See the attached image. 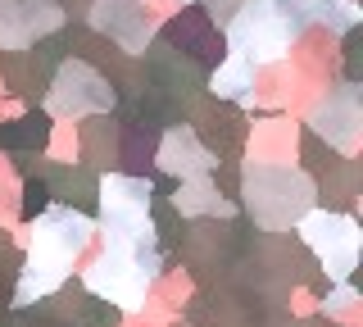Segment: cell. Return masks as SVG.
Returning <instances> with one entry per match:
<instances>
[{
	"label": "cell",
	"mask_w": 363,
	"mask_h": 327,
	"mask_svg": "<svg viewBox=\"0 0 363 327\" xmlns=\"http://www.w3.org/2000/svg\"><path fill=\"white\" fill-rule=\"evenodd\" d=\"M91 232H96V218H86L77 205H45L32 218V241L14 273L18 282H14V296H9V309H28V304L50 300L55 291H64L68 273H73V259L82 255Z\"/></svg>",
	"instance_id": "obj_1"
},
{
	"label": "cell",
	"mask_w": 363,
	"mask_h": 327,
	"mask_svg": "<svg viewBox=\"0 0 363 327\" xmlns=\"http://www.w3.org/2000/svg\"><path fill=\"white\" fill-rule=\"evenodd\" d=\"M241 200L255 228L291 232L318 205V182L291 164H250L241 177Z\"/></svg>",
	"instance_id": "obj_2"
},
{
	"label": "cell",
	"mask_w": 363,
	"mask_h": 327,
	"mask_svg": "<svg viewBox=\"0 0 363 327\" xmlns=\"http://www.w3.org/2000/svg\"><path fill=\"white\" fill-rule=\"evenodd\" d=\"M164 268V250L159 245H136V241H109V250L91 264L86 291L109 300L113 309L136 314L150 296V282Z\"/></svg>",
	"instance_id": "obj_3"
},
{
	"label": "cell",
	"mask_w": 363,
	"mask_h": 327,
	"mask_svg": "<svg viewBox=\"0 0 363 327\" xmlns=\"http://www.w3.org/2000/svg\"><path fill=\"white\" fill-rule=\"evenodd\" d=\"M300 32L304 28L281 0H236V14H227V50L250 64H272Z\"/></svg>",
	"instance_id": "obj_4"
},
{
	"label": "cell",
	"mask_w": 363,
	"mask_h": 327,
	"mask_svg": "<svg viewBox=\"0 0 363 327\" xmlns=\"http://www.w3.org/2000/svg\"><path fill=\"white\" fill-rule=\"evenodd\" d=\"M100 191V232L109 241H136V245H159L155 223H150V200L155 187L136 173H105L96 177Z\"/></svg>",
	"instance_id": "obj_5"
},
{
	"label": "cell",
	"mask_w": 363,
	"mask_h": 327,
	"mask_svg": "<svg viewBox=\"0 0 363 327\" xmlns=\"http://www.w3.org/2000/svg\"><path fill=\"white\" fill-rule=\"evenodd\" d=\"M295 228H300L309 255L327 268V282H345L350 273H354L363 232H359V223L350 218V214H340V209H309Z\"/></svg>",
	"instance_id": "obj_6"
},
{
	"label": "cell",
	"mask_w": 363,
	"mask_h": 327,
	"mask_svg": "<svg viewBox=\"0 0 363 327\" xmlns=\"http://www.w3.org/2000/svg\"><path fill=\"white\" fill-rule=\"evenodd\" d=\"M50 114L60 118H86V114H109L113 105H118V96H113L109 77H100L91 64L82 60H68L60 64V69L50 73Z\"/></svg>",
	"instance_id": "obj_7"
},
{
	"label": "cell",
	"mask_w": 363,
	"mask_h": 327,
	"mask_svg": "<svg viewBox=\"0 0 363 327\" xmlns=\"http://www.w3.org/2000/svg\"><path fill=\"white\" fill-rule=\"evenodd\" d=\"M309 132L323 137L332 150L340 155H354L359 150V137H363V96H359V82H340L332 87L318 105L309 109Z\"/></svg>",
	"instance_id": "obj_8"
},
{
	"label": "cell",
	"mask_w": 363,
	"mask_h": 327,
	"mask_svg": "<svg viewBox=\"0 0 363 327\" xmlns=\"http://www.w3.org/2000/svg\"><path fill=\"white\" fill-rule=\"evenodd\" d=\"M155 168H164L168 177H200V173H218V155L204 145V137L186 123H168L164 137H159V150H155Z\"/></svg>",
	"instance_id": "obj_9"
},
{
	"label": "cell",
	"mask_w": 363,
	"mask_h": 327,
	"mask_svg": "<svg viewBox=\"0 0 363 327\" xmlns=\"http://www.w3.org/2000/svg\"><path fill=\"white\" fill-rule=\"evenodd\" d=\"M64 23V9L55 0H0V46L5 50H28L45 32Z\"/></svg>",
	"instance_id": "obj_10"
},
{
	"label": "cell",
	"mask_w": 363,
	"mask_h": 327,
	"mask_svg": "<svg viewBox=\"0 0 363 327\" xmlns=\"http://www.w3.org/2000/svg\"><path fill=\"white\" fill-rule=\"evenodd\" d=\"M91 28L113 37L128 55H141L150 46L155 37V18L145 14L136 0H96V9H91Z\"/></svg>",
	"instance_id": "obj_11"
},
{
	"label": "cell",
	"mask_w": 363,
	"mask_h": 327,
	"mask_svg": "<svg viewBox=\"0 0 363 327\" xmlns=\"http://www.w3.org/2000/svg\"><path fill=\"white\" fill-rule=\"evenodd\" d=\"M145 82L186 109L191 100H196V92L204 87V64H196L191 55H177V50L159 46V50H155V60L145 64Z\"/></svg>",
	"instance_id": "obj_12"
},
{
	"label": "cell",
	"mask_w": 363,
	"mask_h": 327,
	"mask_svg": "<svg viewBox=\"0 0 363 327\" xmlns=\"http://www.w3.org/2000/svg\"><path fill=\"white\" fill-rule=\"evenodd\" d=\"M168 46L191 55L196 64H218L227 41L218 37V23H213L204 9H186V14H177L173 28H168Z\"/></svg>",
	"instance_id": "obj_13"
},
{
	"label": "cell",
	"mask_w": 363,
	"mask_h": 327,
	"mask_svg": "<svg viewBox=\"0 0 363 327\" xmlns=\"http://www.w3.org/2000/svg\"><path fill=\"white\" fill-rule=\"evenodd\" d=\"M173 209L182 218H236L232 205H223V191L213 182V173L200 177H182L173 187Z\"/></svg>",
	"instance_id": "obj_14"
},
{
	"label": "cell",
	"mask_w": 363,
	"mask_h": 327,
	"mask_svg": "<svg viewBox=\"0 0 363 327\" xmlns=\"http://www.w3.org/2000/svg\"><path fill=\"white\" fill-rule=\"evenodd\" d=\"M286 9L295 14L300 28L318 23V28H332V32H350V28L363 23L354 0H286Z\"/></svg>",
	"instance_id": "obj_15"
},
{
	"label": "cell",
	"mask_w": 363,
	"mask_h": 327,
	"mask_svg": "<svg viewBox=\"0 0 363 327\" xmlns=\"http://www.w3.org/2000/svg\"><path fill=\"white\" fill-rule=\"evenodd\" d=\"M209 92L218 100H241V105H250L255 100V64L241 60V55H223L213 77H209Z\"/></svg>",
	"instance_id": "obj_16"
},
{
	"label": "cell",
	"mask_w": 363,
	"mask_h": 327,
	"mask_svg": "<svg viewBox=\"0 0 363 327\" xmlns=\"http://www.w3.org/2000/svg\"><path fill=\"white\" fill-rule=\"evenodd\" d=\"M41 309V304H37ZM45 314V309H41ZM45 318H50L55 327H113L118 323V314H113V304L109 300H100V296H91V291H82V296H77V304H60V309L55 314H45Z\"/></svg>",
	"instance_id": "obj_17"
},
{
	"label": "cell",
	"mask_w": 363,
	"mask_h": 327,
	"mask_svg": "<svg viewBox=\"0 0 363 327\" xmlns=\"http://www.w3.org/2000/svg\"><path fill=\"white\" fill-rule=\"evenodd\" d=\"M50 141V114H23L14 123H0V145L5 150H41Z\"/></svg>",
	"instance_id": "obj_18"
},
{
	"label": "cell",
	"mask_w": 363,
	"mask_h": 327,
	"mask_svg": "<svg viewBox=\"0 0 363 327\" xmlns=\"http://www.w3.org/2000/svg\"><path fill=\"white\" fill-rule=\"evenodd\" d=\"M354 304H359V291L350 287V277H345V282H336V287H332V296L323 300V314H327V318H340V314H350Z\"/></svg>",
	"instance_id": "obj_19"
},
{
	"label": "cell",
	"mask_w": 363,
	"mask_h": 327,
	"mask_svg": "<svg viewBox=\"0 0 363 327\" xmlns=\"http://www.w3.org/2000/svg\"><path fill=\"white\" fill-rule=\"evenodd\" d=\"M45 205H50V187H45V182H28V187H23V218H28V223L37 218Z\"/></svg>",
	"instance_id": "obj_20"
}]
</instances>
